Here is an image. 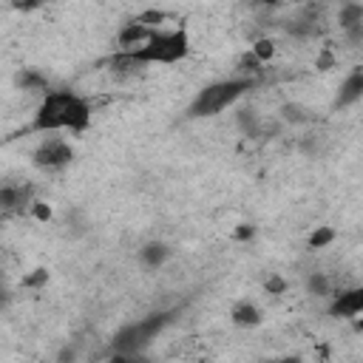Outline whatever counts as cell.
<instances>
[{
  "mask_svg": "<svg viewBox=\"0 0 363 363\" xmlns=\"http://www.w3.org/2000/svg\"><path fill=\"white\" fill-rule=\"evenodd\" d=\"M91 125V105L71 91L45 94L43 105L34 114V131H85Z\"/></svg>",
  "mask_w": 363,
  "mask_h": 363,
  "instance_id": "6da1fadb",
  "label": "cell"
},
{
  "mask_svg": "<svg viewBox=\"0 0 363 363\" xmlns=\"http://www.w3.org/2000/svg\"><path fill=\"white\" fill-rule=\"evenodd\" d=\"M253 77H236V80H222V83H213L207 88H202L196 94V100L190 103L187 114L193 119H202V116H213L225 111L227 105H233L238 96H245L250 88H253Z\"/></svg>",
  "mask_w": 363,
  "mask_h": 363,
  "instance_id": "7a4b0ae2",
  "label": "cell"
},
{
  "mask_svg": "<svg viewBox=\"0 0 363 363\" xmlns=\"http://www.w3.org/2000/svg\"><path fill=\"white\" fill-rule=\"evenodd\" d=\"M187 48H190V40L182 29L176 32H154V37L145 43L142 48H136V57L151 65V63H162V65H171V63H179L187 57Z\"/></svg>",
  "mask_w": 363,
  "mask_h": 363,
  "instance_id": "3957f363",
  "label": "cell"
},
{
  "mask_svg": "<svg viewBox=\"0 0 363 363\" xmlns=\"http://www.w3.org/2000/svg\"><path fill=\"white\" fill-rule=\"evenodd\" d=\"M71 159H74V151L65 139H45L34 151V165L43 167V171H60Z\"/></svg>",
  "mask_w": 363,
  "mask_h": 363,
  "instance_id": "277c9868",
  "label": "cell"
},
{
  "mask_svg": "<svg viewBox=\"0 0 363 363\" xmlns=\"http://www.w3.org/2000/svg\"><path fill=\"white\" fill-rule=\"evenodd\" d=\"M360 312H363V287H355L341 295H335V301L329 307V315H335V318H355Z\"/></svg>",
  "mask_w": 363,
  "mask_h": 363,
  "instance_id": "5b68a950",
  "label": "cell"
},
{
  "mask_svg": "<svg viewBox=\"0 0 363 363\" xmlns=\"http://www.w3.org/2000/svg\"><path fill=\"white\" fill-rule=\"evenodd\" d=\"M151 37H154V29L131 20V23H125L123 32H119V37H116L119 40V52H136V48H142Z\"/></svg>",
  "mask_w": 363,
  "mask_h": 363,
  "instance_id": "8992f818",
  "label": "cell"
},
{
  "mask_svg": "<svg viewBox=\"0 0 363 363\" xmlns=\"http://www.w3.org/2000/svg\"><path fill=\"white\" fill-rule=\"evenodd\" d=\"M360 96H363V71L357 68V71H352V74L344 80L341 91H338V100H335V105H338V108H346V105L357 103Z\"/></svg>",
  "mask_w": 363,
  "mask_h": 363,
  "instance_id": "52a82bcc",
  "label": "cell"
},
{
  "mask_svg": "<svg viewBox=\"0 0 363 363\" xmlns=\"http://www.w3.org/2000/svg\"><path fill=\"white\" fill-rule=\"evenodd\" d=\"M108 65H111V74H116V77H134V74H139V71L145 68V63L134 52H119V54H114L108 60Z\"/></svg>",
  "mask_w": 363,
  "mask_h": 363,
  "instance_id": "ba28073f",
  "label": "cell"
},
{
  "mask_svg": "<svg viewBox=\"0 0 363 363\" xmlns=\"http://www.w3.org/2000/svg\"><path fill=\"white\" fill-rule=\"evenodd\" d=\"M167 256H171V250H167V245H162V241H148L142 250H139V258L145 267H151V270H159L162 264L167 261Z\"/></svg>",
  "mask_w": 363,
  "mask_h": 363,
  "instance_id": "9c48e42d",
  "label": "cell"
},
{
  "mask_svg": "<svg viewBox=\"0 0 363 363\" xmlns=\"http://www.w3.org/2000/svg\"><path fill=\"white\" fill-rule=\"evenodd\" d=\"M230 318H233L236 326H258L261 324V309L250 301H238L230 312Z\"/></svg>",
  "mask_w": 363,
  "mask_h": 363,
  "instance_id": "30bf717a",
  "label": "cell"
},
{
  "mask_svg": "<svg viewBox=\"0 0 363 363\" xmlns=\"http://www.w3.org/2000/svg\"><path fill=\"white\" fill-rule=\"evenodd\" d=\"M338 26H341V32H352V29L363 26V6L355 3V0L344 3L341 12H338Z\"/></svg>",
  "mask_w": 363,
  "mask_h": 363,
  "instance_id": "8fae6325",
  "label": "cell"
},
{
  "mask_svg": "<svg viewBox=\"0 0 363 363\" xmlns=\"http://www.w3.org/2000/svg\"><path fill=\"white\" fill-rule=\"evenodd\" d=\"M238 128L245 131V136H258L261 134V119L253 108H245V111H238Z\"/></svg>",
  "mask_w": 363,
  "mask_h": 363,
  "instance_id": "7c38bea8",
  "label": "cell"
},
{
  "mask_svg": "<svg viewBox=\"0 0 363 363\" xmlns=\"http://www.w3.org/2000/svg\"><path fill=\"white\" fill-rule=\"evenodd\" d=\"M134 20H136V23H142V26L154 29V32H162V26L167 23V14H165V12H159V9H145V12H139Z\"/></svg>",
  "mask_w": 363,
  "mask_h": 363,
  "instance_id": "4fadbf2b",
  "label": "cell"
},
{
  "mask_svg": "<svg viewBox=\"0 0 363 363\" xmlns=\"http://www.w3.org/2000/svg\"><path fill=\"white\" fill-rule=\"evenodd\" d=\"M281 119H284V123H289V125H301V123H307V119H309V114L298 103H287L281 108Z\"/></svg>",
  "mask_w": 363,
  "mask_h": 363,
  "instance_id": "5bb4252c",
  "label": "cell"
},
{
  "mask_svg": "<svg viewBox=\"0 0 363 363\" xmlns=\"http://www.w3.org/2000/svg\"><path fill=\"white\" fill-rule=\"evenodd\" d=\"M307 287H309V293L312 295H332V281L324 276V273H312L309 276V281H307Z\"/></svg>",
  "mask_w": 363,
  "mask_h": 363,
  "instance_id": "9a60e30c",
  "label": "cell"
},
{
  "mask_svg": "<svg viewBox=\"0 0 363 363\" xmlns=\"http://www.w3.org/2000/svg\"><path fill=\"white\" fill-rule=\"evenodd\" d=\"M261 65H264V63L253 54V48H250V52L238 60V74H241V77H247V74H250V77H256L258 71H261Z\"/></svg>",
  "mask_w": 363,
  "mask_h": 363,
  "instance_id": "2e32d148",
  "label": "cell"
},
{
  "mask_svg": "<svg viewBox=\"0 0 363 363\" xmlns=\"http://www.w3.org/2000/svg\"><path fill=\"white\" fill-rule=\"evenodd\" d=\"M335 241V230L332 227H318L315 233L309 236V247L312 250H324V247H329Z\"/></svg>",
  "mask_w": 363,
  "mask_h": 363,
  "instance_id": "e0dca14e",
  "label": "cell"
},
{
  "mask_svg": "<svg viewBox=\"0 0 363 363\" xmlns=\"http://www.w3.org/2000/svg\"><path fill=\"white\" fill-rule=\"evenodd\" d=\"M253 54H256L261 63H270V60L276 57V43H273V40H267V37L256 40V45H253Z\"/></svg>",
  "mask_w": 363,
  "mask_h": 363,
  "instance_id": "ac0fdd59",
  "label": "cell"
},
{
  "mask_svg": "<svg viewBox=\"0 0 363 363\" xmlns=\"http://www.w3.org/2000/svg\"><path fill=\"white\" fill-rule=\"evenodd\" d=\"M20 85H23V91H43L45 88V77L37 74V71H23Z\"/></svg>",
  "mask_w": 363,
  "mask_h": 363,
  "instance_id": "d6986e66",
  "label": "cell"
},
{
  "mask_svg": "<svg viewBox=\"0 0 363 363\" xmlns=\"http://www.w3.org/2000/svg\"><path fill=\"white\" fill-rule=\"evenodd\" d=\"M29 210H32V216H34L37 222H48V219H52V207H48L45 202H37V199H34Z\"/></svg>",
  "mask_w": 363,
  "mask_h": 363,
  "instance_id": "ffe728a7",
  "label": "cell"
},
{
  "mask_svg": "<svg viewBox=\"0 0 363 363\" xmlns=\"http://www.w3.org/2000/svg\"><path fill=\"white\" fill-rule=\"evenodd\" d=\"M264 289H267L270 295H284V293H287V281H284L281 276H273V278H267Z\"/></svg>",
  "mask_w": 363,
  "mask_h": 363,
  "instance_id": "44dd1931",
  "label": "cell"
},
{
  "mask_svg": "<svg viewBox=\"0 0 363 363\" xmlns=\"http://www.w3.org/2000/svg\"><path fill=\"white\" fill-rule=\"evenodd\" d=\"M45 281H48V273H45V270H34L29 278H23V284L32 287V289H34V287H43Z\"/></svg>",
  "mask_w": 363,
  "mask_h": 363,
  "instance_id": "7402d4cb",
  "label": "cell"
},
{
  "mask_svg": "<svg viewBox=\"0 0 363 363\" xmlns=\"http://www.w3.org/2000/svg\"><path fill=\"white\" fill-rule=\"evenodd\" d=\"M253 236H256V227H253V225H241V227L236 230V238H238V241H250Z\"/></svg>",
  "mask_w": 363,
  "mask_h": 363,
  "instance_id": "603a6c76",
  "label": "cell"
},
{
  "mask_svg": "<svg viewBox=\"0 0 363 363\" xmlns=\"http://www.w3.org/2000/svg\"><path fill=\"white\" fill-rule=\"evenodd\" d=\"M332 65H335V57H332L329 52H321V54H318V68L326 71V68H332Z\"/></svg>",
  "mask_w": 363,
  "mask_h": 363,
  "instance_id": "cb8c5ba5",
  "label": "cell"
},
{
  "mask_svg": "<svg viewBox=\"0 0 363 363\" xmlns=\"http://www.w3.org/2000/svg\"><path fill=\"white\" fill-rule=\"evenodd\" d=\"M355 332L363 335V312H360V315H355Z\"/></svg>",
  "mask_w": 363,
  "mask_h": 363,
  "instance_id": "d4e9b609",
  "label": "cell"
},
{
  "mask_svg": "<svg viewBox=\"0 0 363 363\" xmlns=\"http://www.w3.org/2000/svg\"><path fill=\"white\" fill-rule=\"evenodd\" d=\"M261 3H267V6H278L281 0H261Z\"/></svg>",
  "mask_w": 363,
  "mask_h": 363,
  "instance_id": "484cf974",
  "label": "cell"
}]
</instances>
